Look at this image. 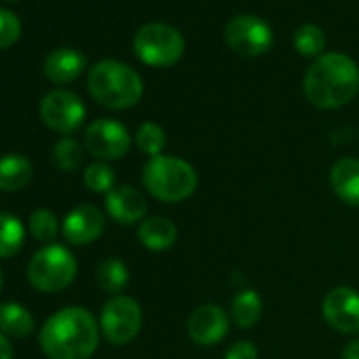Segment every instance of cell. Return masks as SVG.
<instances>
[{
  "instance_id": "1",
  "label": "cell",
  "mask_w": 359,
  "mask_h": 359,
  "mask_svg": "<svg viewBox=\"0 0 359 359\" xmlns=\"http://www.w3.org/2000/svg\"><path fill=\"white\" fill-rule=\"evenodd\" d=\"M100 344V321L81 306L53 313L41 330V348L49 359H89Z\"/></svg>"
},
{
  "instance_id": "4",
  "label": "cell",
  "mask_w": 359,
  "mask_h": 359,
  "mask_svg": "<svg viewBox=\"0 0 359 359\" xmlns=\"http://www.w3.org/2000/svg\"><path fill=\"white\" fill-rule=\"evenodd\" d=\"M144 189L163 203H180L195 195L199 187V175L195 167L169 154H158L148 158L142 171Z\"/></svg>"
},
{
  "instance_id": "10",
  "label": "cell",
  "mask_w": 359,
  "mask_h": 359,
  "mask_svg": "<svg viewBox=\"0 0 359 359\" xmlns=\"http://www.w3.org/2000/svg\"><path fill=\"white\" fill-rule=\"evenodd\" d=\"M131 135L127 127L114 118L93 121L85 131V148L89 154L102 161H116L129 152Z\"/></svg>"
},
{
  "instance_id": "3",
  "label": "cell",
  "mask_w": 359,
  "mask_h": 359,
  "mask_svg": "<svg viewBox=\"0 0 359 359\" xmlns=\"http://www.w3.org/2000/svg\"><path fill=\"white\" fill-rule=\"evenodd\" d=\"M91 97L110 110L133 108L144 95L142 76L127 64L116 60L97 62L87 79Z\"/></svg>"
},
{
  "instance_id": "12",
  "label": "cell",
  "mask_w": 359,
  "mask_h": 359,
  "mask_svg": "<svg viewBox=\"0 0 359 359\" xmlns=\"http://www.w3.org/2000/svg\"><path fill=\"white\" fill-rule=\"evenodd\" d=\"M229 327H231V317L224 313L222 306H218L214 302L197 306L191 313L189 323H187L191 340L201 346L218 344L229 334Z\"/></svg>"
},
{
  "instance_id": "6",
  "label": "cell",
  "mask_w": 359,
  "mask_h": 359,
  "mask_svg": "<svg viewBox=\"0 0 359 359\" xmlns=\"http://www.w3.org/2000/svg\"><path fill=\"white\" fill-rule=\"evenodd\" d=\"M184 36L173 26L152 22L142 26L133 36V51L146 64L154 68L175 66L184 55Z\"/></svg>"
},
{
  "instance_id": "19",
  "label": "cell",
  "mask_w": 359,
  "mask_h": 359,
  "mask_svg": "<svg viewBox=\"0 0 359 359\" xmlns=\"http://www.w3.org/2000/svg\"><path fill=\"white\" fill-rule=\"evenodd\" d=\"M34 317L20 302H3L0 304V334L7 338H24L32 334Z\"/></svg>"
},
{
  "instance_id": "21",
  "label": "cell",
  "mask_w": 359,
  "mask_h": 359,
  "mask_svg": "<svg viewBox=\"0 0 359 359\" xmlns=\"http://www.w3.org/2000/svg\"><path fill=\"white\" fill-rule=\"evenodd\" d=\"M95 279H97V285L106 294L118 296L127 287V283H129V269L118 258H106L104 262H100Z\"/></svg>"
},
{
  "instance_id": "30",
  "label": "cell",
  "mask_w": 359,
  "mask_h": 359,
  "mask_svg": "<svg viewBox=\"0 0 359 359\" xmlns=\"http://www.w3.org/2000/svg\"><path fill=\"white\" fill-rule=\"evenodd\" d=\"M340 359H359V338H357V340H351V342L342 348Z\"/></svg>"
},
{
  "instance_id": "25",
  "label": "cell",
  "mask_w": 359,
  "mask_h": 359,
  "mask_svg": "<svg viewBox=\"0 0 359 359\" xmlns=\"http://www.w3.org/2000/svg\"><path fill=\"white\" fill-rule=\"evenodd\" d=\"M85 146L79 144L76 140L72 137H62L55 148H53V158H55V165L62 169V171H76L83 161H85Z\"/></svg>"
},
{
  "instance_id": "16",
  "label": "cell",
  "mask_w": 359,
  "mask_h": 359,
  "mask_svg": "<svg viewBox=\"0 0 359 359\" xmlns=\"http://www.w3.org/2000/svg\"><path fill=\"white\" fill-rule=\"evenodd\" d=\"M87 68V57L76 49H57L45 60V76L55 85L76 81Z\"/></svg>"
},
{
  "instance_id": "7",
  "label": "cell",
  "mask_w": 359,
  "mask_h": 359,
  "mask_svg": "<svg viewBox=\"0 0 359 359\" xmlns=\"http://www.w3.org/2000/svg\"><path fill=\"white\" fill-rule=\"evenodd\" d=\"M142 306L131 296H112L100 315V330L110 344H129L142 330Z\"/></svg>"
},
{
  "instance_id": "32",
  "label": "cell",
  "mask_w": 359,
  "mask_h": 359,
  "mask_svg": "<svg viewBox=\"0 0 359 359\" xmlns=\"http://www.w3.org/2000/svg\"><path fill=\"white\" fill-rule=\"evenodd\" d=\"M0 287H3V271H0Z\"/></svg>"
},
{
  "instance_id": "31",
  "label": "cell",
  "mask_w": 359,
  "mask_h": 359,
  "mask_svg": "<svg viewBox=\"0 0 359 359\" xmlns=\"http://www.w3.org/2000/svg\"><path fill=\"white\" fill-rule=\"evenodd\" d=\"M0 359H13V346L5 334H0Z\"/></svg>"
},
{
  "instance_id": "5",
  "label": "cell",
  "mask_w": 359,
  "mask_h": 359,
  "mask_svg": "<svg viewBox=\"0 0 359 359\" xmlns=\"http://www.w3.org/2000/svg\"><path fill=\"white\" fill-rule=\"evenodd\" d=\"M74 254L64 245H45L28 262V281L45 294L66 290L76 277Z\"/></svg>"
},
{
  "instance_id": "9",
  "label": "cell",
  "mask_w": 359,
  "mask_h": 359,
  "mask_svg": "<svg viewBox=\"0 0 359 359\" xmlns=\"http://www.w3.org/2000/svg\"><path fill=\"white\" fill-rule=\"evenodd\" d=\"M85 104L72 91H51L41 100V118L43 123L57 133H72L85 121Z\"/></svg>"
},
{
  "instance_id": "14",
  "label": "cell",
  "mask_w": 359,
  "mask_h": 359,
  "mask_svg": "<svg viewBox=\"0 0 359 359\" xmlns=\"http://www.w3.org/2000/svg\"><path fill=\"white\" fill-rule=\"evenodd\" d=\"M106 212L114 222L123 226H131L146 220L148 203L146 197L135 187L121 184L106 195Z\"/></svg>"
},
{
  "instance_id": "18",
  "label": "cell",
  "mask_w": 359,
  "mask_h": 359,
  "mask_svg": "<svg viewBox=\"0 0 359 359\" xmlns=\"http://www.w3.org/2000/svg\"><path fill=\"white\" fill-rule=\"evenodd\" d=\"M32 180V163L22 154H7L0 158V191H22Z\"/></svg>"
},
{
  "instance_id": "27",
  "label": "cell",
  "mask_w": 359,
  "mask_h": 359,
  "mask_svg": "<svg viewBox=\"0 0 359 359\" xmlns=\"http://www.w3.org/2000/svg\"><path fill=\"white\" fill-rule=\"evenodd\" d=\"M85 187L91 191V193H102V195H108L112 189H114V171L110 165L106 163H93L85 169Z\"/></svg>"
},
{
  "instance_id": "8",
  "label": "cell",
  "mask_w": 359,
  "mask_h": 359,
  "mask_svg": "<svg viewBox=\"0 0 359 359\" xmlns=\"http://www.w3.org/2000/svg\"><path fill=\"white\" fill-rule=\"evenodd\" d=\"M224 41L237 55L258 57L273 47V30L256 15H237L226 24Z\"/></svg>"
},
{
  "instance_id": "15",
  "label": "cell",
  "mask_w": 359,
  "mask_h": 359,
  "mask_svg": "<svg viewBox=\"0 0 359 359\" xmlns=\"http://www.w3.org/2000/svg\"><path fill=\"white\" fill-rule=\"evenodd\" d=\"M330 187L348 208H359V158L346 156L332 165Z\"/></svg>"
},
{
  "instance_id": "26",
  "label": "cell",
  "mask_w": 359,
  "mask_h": 359,
  "mask_svg": "<svg viewBox=\"0 0 359 359\" xmlns=\"http://www.w3.org/2000/svg\"><path fill=\"white\" fill-rule=\"evenodd\" d=\"M28 229H30V235L39 243H51L57 237V233H60V222H57V216L53 212L41 208V210L32 212Z\"/></svg>"
},
{
  "instance_id": "17",
  "label": "cell",
  "mask_w": 359,
  "mask_h": 359,
  "mask_svg": "<svg viewBox=\"0 0 359 359\" xmlns=\"http://www.w3.org/2000/svg\"><path fill=\"white\" fill-rule=\"evenodd\" d=\"M137 239L150 252H165V250H169L175 243L177 229L165 216H150L144 222H140Z\"/></svg>"
},
{
  "instance_id": "23",
  "label": "cell",
  "mask_w": 359,
  "mask_h": 359,
  "mask_svg": "<svg viewBox=\"0 0 359 359\" xmlns=\"http://www.w3.org/2000/svg\"><path fill=\"white\" fill-rule=\"evenodd\" d=\"M294 47L302 57H321L325 49V34L315 24H302L294 32Z\"/></svg>"
},
{
  "instance_id": "22",
  "label": "cell",
  "mask_w": 359,
  "mask_h": 359,
  "mask_svg": "<svg viewBox=\"0 0 359 359\" xmlns=\"http://www.w3.org/2000/svg\"><path fill=\"white\" fill-rule=\"evenodd\" d=\"M26 239L24 222L13 214H0V258L15 256Z\"/></svg>"
},
{
  "instance_id": "2",
  "label": "cell",
  "mask_w": 359,
  "mask_h": 359,
  "mask_svg": "<svg viewBox=\"0 0 359 359\" xmlns=\"http://www.w3.org/2000/svg\"><path fill=\"white\" fill-rule=\"evenodd\" d=\"M302 91L315 108H342L359 93V66L344 53H323L309 66Z\"/></svg>"
},
{
  "instance_id": "29",
  "label": "cell",
  "mask_w": 359,
  "mask_h": 359,
  "mask_svg": "<svg viewBox=\"0 0 359 359\" xmlns=\"http://www.w3.org/2000/svg\"><path fill=\"white\" fill-rule=\"evenodd\" d=\"M224 359H258V348L250 340H237L226 348Z\"/></svg>"
},
{
  "instance_id": "13",
  "label": "cell",
  "mask_w": 359,
  "mask_h": 359,
  "mask_svg": "<svg viewBox=\"0 0 359 359\" xmlns=\"http://www.w3.org/2000/svg\"><path fill=\"white\" fill-rule=\"evenodd\" d=\"M104 224L106 220L102 210L91 203H83L64 218L62 233L72 245H89L100 239V235L104 233Z\"/></svg>"
},
{
  "instance_id": "28",
  "label": "cell",
  "mask_w": 359,
  "mask_h": 359,
  "mask_svg": "<svg viewBox=\"0 0 359 359\" xmlns=\"http://www.w3.org/2000/svg\"><path fill=\"white\" fill-rule=\"evenodd\" d=\"M22 34V24L15 13L0 9V49H9L18 43Z\"/></svg>"
},
{
  "instance_id": "11",
  "label": "cell",
  "mask_w": 359,
  "mask_h": 359,
  "mask_svg": "<svg viewBox=\"0 0 359 359\" xmlns=\"http://www.w3.org/2000/svg\"><path fill=\"white\" fill-rule=\"evenodd\" d=\"M325 323L340 334L359 332V292L348 285L332 287L321 302Z\"/></svg>"
},
{
  "instance_id": "24",
  "label": "cell",
  "mask_w": 359,
  "mask_h": 359,
  "mask_svg": "<svg viewBox=\"0 0 359 359\" xmlns=\"http://www.w3.org/2000/svg\"><path fill=\"white\" fill-rule=\"evenodd\" d=\"M135 144H137V148L144 154H148L152 158V156L163 154V150L167 146V133H165V129L158 123L146 121L135 131Z\"/></svg>"
},
{
  "instance_id": "20",
  "label": "cell",
  "mask_w": 359,
  "mask_h": 359,
  "mask_svg": "<svg viewBox=\"0 0 359 359\" xmlns=\"http://www.w3.org/2000/svg\"><path fill=\"white\" fill-rule=\"evenodd\" d=\"M262 315V298L256 290H243L235 294L231 302V319L243 330L254 327Z\"/></svg>"
}]
</instances>
